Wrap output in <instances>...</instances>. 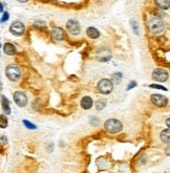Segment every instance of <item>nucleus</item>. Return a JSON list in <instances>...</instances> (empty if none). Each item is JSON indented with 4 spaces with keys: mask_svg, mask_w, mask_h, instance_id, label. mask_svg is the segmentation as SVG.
Segmentation results:
<instances>
[{
    "mask_svg": "<svg viewBox=\"0 0 170 173\" xmlns=\"http://www.w3.org/2000/svg\"><path fill=\"white\" fill-rule=\"evenodd\" d=\"M147 27L150 33L156 35V34H161L164 32L165 23L164 21L161 18H159V17H151V18L148 20Z\"/></svg>",
    "mask_w": 170,
    "mask_h": 173,
    "instance_id": "obj_1",
    "label": "nucleus"
},
{
    "mask_svg": "<svg viewBox=\"0 0 170 173\" xmlns=\"http://www.w3.org/2000/svg\"><path fill=\"white\" fill-rule=\"evenodd\" d=\"M104 128H105V130L108 133H111V134L119 133V132L123 129V124L116 119H109L105 122Z\"/></svg>",
    "mask_w": 170,
    "mask_h": 173,
    "instance_id": "obj_2",
    "label": "nucleus"
},
{
    "mask_svg": "<svg viewBox=\"0 0 170 173\" xmlns=\"http://www.w3.org/2000/svg\"><path fill=\"white\" fill-rule=\"evenodd\" d=\"M5 74L13 82H17V81L20 79V76H21L18 66L15 65V64H11V65H8V67L5 68Z\"/></svg>",
    "mask_w": 170,
    "mask_h": 173,
    "instance_id": "obj_3",
    "label": "nucleus"
},
{
    "mask_svg": "<svg viewBox=\"0 0 170 173\" xmlns=\"http://www.w3.org/2000/svg\"><path fill=\"white\" fill-rule=\"evenodd\" d=\"M114 89V83L111 80H108V79H102L98 83V90L101 93L104 95H108Z\"/></svg>",
    "mask_w": 170,
    "mask_h": 173,
    "instance_id": "obj_4",
    "label": "nucleus"
},
{
    "mask_svg": "<svg viewBox=\"0 0 170 173\" xmlns=\"http://www.w3.org/2000/svg\"><path fill=\"white\" fill-rule=\"evenodd\" d=\"M169 78V74L162 68H156L152 72V79L156 82H166Z\"/></svg>",
    "mask_w": 170,
    "mask_h": 173,
    "instance_id": "obj_5",
    "label": "nucleus"
},
{
    "mask_svg": "<svg viewBox=\"0 0 170 173\" xmlns=\"http://www.w3.org/2000/svg\"><path fill=\"white\" fill-rule=\"evenodd\" d=\"M66 29L71 35H79L81 32V25L76 19H69L66 22Z\"/></svg>",
    "mask_w": 170,
    "mask_h": 173,
    "instance_id": "obj_6",
    "label": "nucleus"
},
{
    "mask_svg": "<svg viewBox=\"0 0 170 173\" xmlns=\"http://www.w3.org/2000/svg\"><path fill=\"white\" fill-rule=\"evenodd\" d=\"M152 104L156 107H165V106L168 104V99L166 97L162 95H158V93H154L150 97Z\"/></svg>",
    "mask_w": 170,
    "mask_h": 173,
    "instance_id": "obj_7",
    "label": "nucleus"
},
{
    "mask_svg": "<svg viewBox=\"0 0 170 173\" xmlns=\"http://www.w3.org/2000/svg\"><path fill=\"white\" fill-rule=\"evenodd\" d=\"M10 32L15 36H21L24 33V24L20 21H15L11 24Z\"/></svg>",
    "mask_w": 170,
    "mask_h": 173,
    "instance_id": "obj_8",
    "label": "nucleus"
},
{
    "mask_svg": "<svg viewBox=\"0 0 170 173\" xmlns=\"http://www.w3.org/2000/svg\"><path fill=\"white\" fill-rule=\"evenodd\" d=\"M14 101L19 107H24L27 104V98L22 91H16L14 93Z\"/></svg>",
    "mask_w": 170,
    "mask_h": 173,
    "instance_id": "obj_9",
    "label": "nucleus"
},
{
    "mask_svg": "<svg viewBox=\"0 0 170 173\" xmlns=\"http://www.w3.org/2000/svg\"><path fill=\"white\" fill-rule=\"evenodd\" d=\"M97 60L100 62H107L111 59V52L107 48H101L97 53Z\"/></svg>",
    "mask_w": 170,
    "mask_h": 173,
    "instance_id": "obj_10",
    "label": "nucleus"
},
{
    "mask_svg": "<svg viewBox=\"0 0 170 173\" xmlns=\"http://www.w3.org/2000/svg\"><path fill=\"white\" fill-rule=\"evenodd\" d=\"M52 37L56 41H62L64 39V31L61 27H54L52 29Z\"/></svg>",
    "mask_w": 170,
    "mask_h": 173,
    "instance_id": "obj_11",
    "label": "nucleus"
},
{
    "mask_svg": "<svg viewBox=\"0 0 170 173\" xmlns=\"http://www.w3.org/2000/svg\"><path fill=\"white\" fill-rule=\"evenodd\" d=\"M80 104H81V107L83 108V109L87 110L89 109V108H91V106L93 105V101L90 97H84L83 99L81 100V103Z\"/></svg>",
    "mask_w": 170,
    "mask_h": 173,
    "instance_id": "obj_12",
    "label": "nucleus"
},
{
    "mask_svg": "<svg viewBox=\"0 0 170 173\" xmlns=\"http://www.w3.org/2000/svg\"><path fill=\"white\" fill-rule=\"evenodd\" d=\"M161 141H162L164 144L170 145V129H165L161 132Z\"/></svg>",
    "mask_w": 170,
    "mask_h": 173,
    "instance_id": "obj_13",
    "label": "nucleus"
},
{
    "mask_svg": "<svg viewBox=\"0 0 170 173\" xmlns=\"http://www.w3.org/2000/svg\"><path fill=\"white\" fill-rule=\"evenodd\" d=\"M3 52L5 53L6 55L12 56V55L16 54V47H15L12 43H5L3 45Z\"/></svg>",
    "mask_w": 170,
    "mask_h": 173,
    "instance_id": "obj_14",
    "label": "nucleus"
},
{
    "mask_svg": "<svg viewBox=\"0 0 170 173\" xmlns=\"http://www.w3.org/2000/svg\"><path fill=\"white\" fill-rule=\"evenodd\" d=\"M86 33H87V36H88L89 38H91V39H97V38L100 37V32L98 31L97 29H95V27H88Z\"/></svg>",
    "mask_w": 170,
    "mask_h": 173,
    "instance_id": "obj_15",
    "label": "nucleus"
},
{
    "mask_svg": "<svg viewBox=\"0 0 170 173\" xmlns=\"http://www.w3.org/2000/svg\"><path fill=\"white\" fill-rule=\"evenodd\" d=\"M1 104H2V109L4 110L5 114H11L10 103H8V100L6 99L4 96H2V97H1Z\"/></svg>",
    "mask_w": 170,
    "mask_h": 173,
    "instance_id": "obj_16",
    "label": "nucleus"
},
{
    "mask_svg": "<svg viewBox=\"0 0 170 173\" xmlns=\"http://www.w3.org/2000/svg\"><path fill=\"white\" fill-rule=\"evenodd\" d=\"M156 5L159 6V8L161 10H168L170 8V1L169 0H159L156 2Z\"/></svg>",
    "mask_w": 170,
    "mask_h": 173,
    "instance_id": "obj_17",
    "label": "nucleus"
},
{
    "mask_svg": "<svg viewBox=\"0 0 170 173\" xmlns=\"http://www.w3.org/2000/svg\"><path fill=\"white\" fill-rule=\"evenodd\" d=\"M105 106H106V101L104 99H100L96 102V108L98 110H102L103 108H105Z\"/></svg>",
    "mask_w": 170,
    "mask_h": 173,
    "instance_id": "obj_18",
    "label": "nucleus"
},
{
    "mask_svg": "<svg viewBox=\"0 0 170 173\" xmlns=\"http://www.w3.org/2000/svg\"><path fill=\"white\" fill-rule=\"evenodd\" d=\"M121 79H122V74H120V72H117V74H112V83L119 84L121 82Z\"/></svg>",
    "mask_w": 170,
    "mask_h": 173,
    "instance_id": "obj_19",
    "label": "nucleus"
},
{
    "mask_svg": "<svg viewBox=\"0 0 170 173\" xmlns=\"http://www.w3.org/2000/svg\"><path fill=\"white\" fill-rule=\"evenodd\" d=\"M130 24H131V27H132V29H133V32H135V35H139V26H138V23L135 22V20H131Z\"/></svg>",
    "mask_w": 170,
    "mask_h": 173,
    "instance_id": "obj_20",
    "label": "nucleus"
},
{
    "mask_svg": "<svg viewBox=\"0 0 170 173\" xmlns=\"http://www.w3.org/2000/svg\"><path fill=\"white\" fill-rule=\"evenodd\" d=\"M0 120H1V123H0L1 128H5L6 126H8V120H6V117H4L3 114H1L0 115Z\"/></svg>",
    "mask_w": 170,
    "mask_h": 173,
    "instance_id": "obj_21",
    "label": "nucleus"
},
{
    "mask_svg": "<svg viewBox=\"0 0 170 173\" xmlns=\"http://www.w3.org/2000/svg\"><path fill=\"white\" fill-rule=\"evenodd\" d=\"M150 87H151V88L162 89V90H167V88H165L164 86H162V85H158V84H152V85H150Z\"/></svg>",
    "mask_w": 170,
    "mask_h": 173,
    "instance_id": "obj_22",
    "label": "nucleus"
},
{
    "mask_svg": "<svg viewBox=\"0 0 170 173\" xmlns=\"http://www.w3.org/2000/svg\"><path fill=\"white\" fill-rule=\"evenodd\" d=\"M23 123L25 124V126H26L27 128H31V129H36V128H37L34 124L29 123V122H27V121H23Z\"/></svg>",
    "mask_w": 170,
    "mask_h": 173,
    "instance_id": "obj_23",
    "label": "nucleus"
},
{
    "mask_svg": "<svg viewBox=\"0 0 170 173\" xmlns=\"http://www.w3.org/2000/svg\"><path fill=\"white\" fill-rule=\"evenodd\" d=\"M8 13L5 12L3 13V17H2L1 19V22H4V21H8Z\"/></svg>",
    "mask_w": 170,
    "mask_h": 173,
    "instance_id": "obj_24",
    "label": "nucleus"
},
{
    "mask_svg": "<svg viewBox=\"0 0 170 173\" xmlns=\"http://www.w3.org/2000/svg\"><path fill=\"white\" fill-rule=\"evenodd\" d=\"M6 141H8V138H6L4 135H2V136H1V144H2V145L6 144Z\"/></svg>",
    "mask_w": 170,
    "mask_h": 173,
    "instance_id": "obj_25",
    "label": "nucleus"
},
{
    "mask_svg": "<svg viewBox=\"0 0 170 173\" xmlns=\"http://www.w3.org/2000/svg\"><path fill=\"white\" fill-rule=\"evenodd\" d=\"M135 85H137V83H135V81H132V82H130V84H129V86H128V89H130V88H132V87H135Z\"/></svg>",
    "mask_w": 170,
    "mask_h": 173,
    "instance_id": "obj_26",
    "label": "nucleus"
},
{
    "mask_svg": "<svg viewBox=\"0 0 170 173\" xmlns=\"http://www.w3.org/2000/svg\"><path fill=\"white\" fill-rule=\"evenodd\" d=\"M165 153H166V155H169L170 156V145H168V147L165 149Z\"/></svg>",
    "mask_w": 170,
    "mask_h": 173,
    "instance_id": "obj_27",
    "label": "nucleus"
},
{
    "mask_svg": "<svg viewBox=\"0 0 170 173\" xmlns=\"http://www.w3.org/2000/svg\"><path fill=\"white\" fill-rule=\"evenodd\" d=\"M166 125L168 126L169 129H170V117H169V119H167V120H166Z\"/></svg>",
    "mask_w": 170,
    "mask_h": 173,
    "instance_id": "obj_28",
    "label": "nucleus"
}]
</instances>
